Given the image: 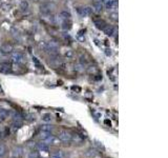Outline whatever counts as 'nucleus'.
I'll return each instance as SVG.
<instances>
[{"mask_svg":"<svg viewBox=\"0 0 168 158\" xmlns=\"http://www.w3.org/2000/svg\"><path fill=\"white\" fill-rule=\"evenodd\" d=\"M58 48H59V44L56 40H49V41L46 42V44L44 45L45 52L49 53L51 56L58 55Z\"/></svg>","mask_w":168,"mask_h":158,"instance_id":"nucleus-1","label":"nucleus"},{"mask_svg":"<svg viewBox=\"0 0 168 158\" xmlns=\"http://www.w3.org/2000/svg\"><path fill=\"white\" fill-rule=\"evenodd\" d=\"M78 14L81 16V17H86V16H89V15L93 14V9L90 7H78Z\"/></svg>","mask_w":168,"mask_h":158,"instance_id":"nucleus-2","label":"nucleus"},{"mask_svg":"<svg viewBox=\"0 0 168 158\" xmlns=\"http://www.w3.org/2000/svg\"><path fill=\"white\" fill-rule=\"evenodd\" d=\"M23 59V56L21 54L20 52L14 51L11 53V60L14 62V63H20Z\"/></svg>","mask_w":168,"mask_h":158,"instance_id":"nucleus-3","label":"nucleus"},{"mask_svg":"<svg viewBox=\"0 0 168 158\" xmlns=\"http://www.w3.org/2000/svg\"><path fill=\"white\" fill-rule=\"evenodd\" d=\"M58 138L61 141H63V142H69L72 140V135L67 131H61L58 135Z\"/></svg>","mask_w":168,"mask_h":158,"instance_id":"nucleus-4","label":"nucleus"},{"mask_svg":"<svg viewBox=\"0 0 168 158\" xmlns=\"http://www.w3.org/2000/svg\"><path fill=\"white\" fill-rule=\"evenodd\" d=\"M70 17H72V15H70V13L69 12H67V11H62L61 13L58 15V20L60 21V23H61L62 21L64 20H70Z\"/></svg>","mask_w":168,"mask_h":158,"instance_id":"nucleus-5","label":"nucleus"},{"mask_svg":"<svg viewBox=\"0 0 168 158\" xmlns=\"http://www.w3.org/2000/svg\"><path fill=\"white\" fill-rule=\"evenodd\" d=\"M13 52V46L9 43H4L0 46V53L1 54H11Z\"/></svg>","mask_w":168,"mask_h":158,"instance_id":"nucleus-6","label":"nucleus"},{"mask_svg":"<svg viewBox=\"0 0 168 158\" xmlns=\"http://www.w3.org/2000/svg\"><path fill=\"white\" fill-rule=\"evenodd\" d=\"M11 71H12V68H11V65L7 62H3V63L0 64V73L9 74V73H11Z\"/></svg>","mask_w":168,"mask_h":158,"instance_id":"nucleus-7","label":"nucleus"},{"mask_svg":"<svg viewBox=\"0 0 168 158\" xmlns=\"http://www.w3.org/2000/svg\"><path fill=\"white\" fill-rule=\"evenodd\" d=\"M94 23H95V25H96L97 29L102 30V31H103V29L107 25L106 22L103 20V19H96V20H94Z\"/></svg>","mask_w":168,"mask_h":158,"instance_id":"nucleus-8","label":"nucleus"},{"mask_svg":"<svg viewBox=\"0 0 168 158\" xmlns=\"http://www.w3.org/2000/svg\"><path fill=\"white\" fill-rule=\"evenodd\" d=\"M92 9H93V11H95L96 13H100V12L103 10L102 2H101V1H95Z\"/></svg>","mask_w":168,"mask_h":158,"instance_id":"nucleus-9","label":"nucleus"},{"mask_svg":"<svg viewBox=\"0 0 168 158\" xmlns=\"http://www.w3.org/2000/svg\"><path fill=\"white\" fill-rule=\"evenodd\" d=\"M23 155V149L21 147H15L14 150H13V156L14 157H21Z\"/></svg>","mask_w":168,"mask_h":158,"instance_id":"nucleus-10","label":"nucleus"},{"mask_svg":"<svg viewBox=\"0 0 168 158\" xmlns=\"http://www.w3.org/2000/svg\"><path fill=\"white\" fill-rule=\"evenodd\" d=\"M37 148L39 151H42V152H48V150H49L48 144L45 143V142H39L37 144Z\"/></svg>","mask_w":168,"mask_h":158,"instance_id":"nucleus-11","label":"nucleus"},{"mask_svg":"<svg viewBox=\"0 0 168 158\" xmlns=\"http://www.w3.org/2000/svg\"><path fill=\"white\" fill-rule=\"evenodd\" d=\"M9 115H10V112L7 110H4V109L0 110V120L1 121L5 120L7 117H9Z\"/></svg>","mask_w":168,"mask_h":158,"instance_id":"nucleus-12","label":"nucleus"},{"mask_svg":"<svg viewBox=\"0 0 168 158\" xmlns=\"http://www.w3.org/2000/svg\"><path fill=\"white\" fill-rule=\"evenodd\" d=\"M103 31H104V34L107 35V36H111V35L113 34V28L111 27V25H106L105 28L103 29Z\"/></svg>","mask_w":168,"mask_h":158,"instance_id":"nucleus-13","label":"nucleus"},{"mask_svg":"<svg viewBox=\"0 0 168 158\" xmlns=\"http://www.w3.org/2000/svg\"><path fill=\"white\" fill-rule=\"evenodd\" d=\"M61 25L63 30H69V29L72 28V22L69 20H64L61 22Z\"/></svg>","mask_w":168,"mask_h":158,"instance_id":"nucleus-14","label":"nucleus"},{"mask_svg":"<svg viewBox=\"0 0 168 158\" xmlns=\"http://www.w3.org/2000/svg\"><path fill=\"white\" fill-rule=\"evenodd\" d=\"M45 142V143H53V144H55L56 142H57V139H56V137H54V136H53V135H49V136H48L47 138H46V139H44V140H43Z\"/></svg>","mask_w":168,"mask_h":158,"instance_id":"nucleus-15","label":"nucleus"},{"mask_svg":"<svg viewBox=\"0 0 168 158\" xmlns=\"http://www.w3.org/2000/svg\"><path fill=\"white\" fill-rule=\"evenodd\" d=\"M41 131H43V132H49L51 133V131H53V127H51V124H43V125H41Z\"/></svg>","mask_w":168,"mask_h":158,"instance_id":"nucleus-16","label":"nucleus"},{"mask_svg":"<svg viewBox=\"0 0 168 158\" xmlns=\"http://www.w3.org/2000/svg\"><path fill=\"white\" fill-rule=\"evenodd\" d=\"M49 135H51L49 132H43V131H41V133H40V138H41L42 140H44V139H46Z\"/></svg>","mask_w":168,"mask_h":158,"instance_id":"nucleus-17","label":"nucleus"},{"mask_svg":"<svg viewBox=\"0 0 168 158\" xmlns=\"http://www.w3.org/2000/svg\"><path fill=\"white\" fill-rule=\"evenodd\" d=\"M5 153H7V149H5V147H4L3 144H0V157L4 156Z\"/></svg>","mask_w":168,"mask_h":158,"instance_id":"nucleus-18","label":"nucleus"},{"mask_svg":"<svg viewBox=\"0 0 168 158\" xmlns=\"http://www.w3.org/2000/svg\"><path fill=\"white\" fill-rule=\"evenodd\" d=\"M20 7L21 9H22V10H28V1H25V0H23V1H22V2H21V4H20Z\"/></svg>","mask_w":168,"mask_h":158,"instance_id":"nucleus-19","label":"nucleus"},{"mask_svg":"<svg viewBox=\"0 0 168 158\" xmlns=\"http://www.w3.org/2000/svg\"><path fill=\"white\" fill-rule=\"evenodd\" d=\"M113 1H115V0H101V2H102L104 5H105V7H106V9L109 7L110 4L113 3Z\"/></svg>","mask_w":168,"mask_h":158,"instance_id":"nucleus-20","label":"nucleus"},{"mask_svg":"<svg viewBox=\"0 0 168 158\" xmlns=\"http://www.w3.org/2000/svg\"><path fill=\"white\" fill-rule=\"evenodd\" d=\"M28 158H39V154H38V152L32 151L31 153L28 154Z\"/></svg>","mask_w":168,"mask_h":158,"instance_id":"nucleus-21","label":"nucleus"},{"mask_svg":"<svg viewBox=\"0 0 168 158\" xmlns=\"http://www.w3.org/2000/svg\"><path fill=\"white\" fill-rule=\"evenodd\" d=\"M42 119L44 121H46V122H48V121H51V114H44L43 115V117H42Z\"/></svg>","mask_w":168,"mask_h":158,"instance_id":"nucleus-22","label":"nucleus"},{"mask_svg":"<svg viewBox=\"0 0 168 158\" xmlns=\"http://www.w3.org/2000/svg\"><path fill=\"white\" fill-rule=\"evenodd\" d=\"M33 62H34L35 64L38 65V66H40V62H39V60H38L36 57H33Z\"/></svg>","mask_w":168,"mask_h":158,"instance_id":"nucleus-23","label":"nucleus"},{"mask_svg":"<svg viewBox=\"0 0 168 158\" xmlns=\"http://www.w3.org/2000/svg\"><path fill=\"white\" fill-rule=\"evenodd\" d=\"M51 158H62V156H61V154L59 153V151H57V153H56L55 155H53Z\"/></svg>","mask_w":168,"mask_h":158,"instance_id":"nucleus-24","label":"nucleus"},{"mask_svg":"<svg viewBox=\"0 0 168 158\" xmlns=\"http://www.w3.org/2000/svg\"><path fill=\"white\" fill-rule=\"evenodd\" d=\"M106 55H107V56H110V55H111V52H110V48H109V50H108V48L106 50Z\"/></svg>","mask_w":168,"mask_h":158,"instance_id":"nucleus-25","label":"nucleus"}]
</instances>
